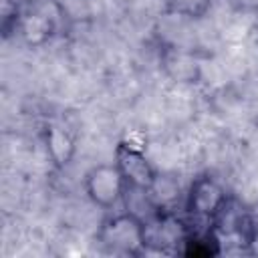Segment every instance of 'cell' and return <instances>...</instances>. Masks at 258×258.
<instances>
[{
  "label": "cell",
  "instance_id": "52a82bcc",
  "mask_svg": "<svg viewBox=\"0 0 258 258\" xmlns=\"http://www.w3.org/2000/svg\"><path fill=\"white\" fill-rule=\"evenodd\" d=\"M46 149L50 157L54 159V163L62 165V163H69L75 145H73L71 135L62 127H50L46 133Z\"/></svg>",
  "mask_w": 258,
  "mask_h": 258
},
{
  "label": "cell",
  "instance_id": "8fae6325",
  "mask_svg": "<svg viewBox=\"0 0 258 258\" xmlns=\"http://www.w3.org/2000/svg\"><path fill=\"white\" fill-rule=\"evenodd\" d=\"M44 2H48V0H20V4H22L24 8H28V6H38V4H44Z\"/></svg>",
  "mask_w": 258,
  "mask_h": 258
},
{
  "label": "cell",
  "instance_id": "9c48e42d",
  "mask_svg": "<svg viewBox=\"0 0 258 258\" xmlns=\"http://www.w3.org/2000/svg\"><path fill=\"white\" fill-rule=\"evenodd\" d=\"M24 6L20 4V0H2V8H0V16H2V34L4 38H8L10 34L18 32V24L22 18Z\"/></svg>",
  "mask_w": 258,
  "mask_h": 258
},
{
  "label": "cell",
  "instance_id": "7a4b0ae2",
  "mask_svg": "<svg viewBox=\"0 0 258 258\" xmlns=\"http://www.w3.org/2000/svg\"><path fill=\"white\" fill-rule=\"evenodd\" d=\"M230 194L226 185L212 173H200L191 179L185 200H183V210L189 218L191 224H202V226H212L214 220L222 214V210L230 202Z\"/></svg>",
  "mask_w": 258,
  "mask_h": 258
},
{
  "label": "cell",
  "instance_id": "277c9868",
  "mask_svg": "<svg viewBox=\"0 0 258 258\" xmlns=\"http://www.w3.org/2000/svg\"><path fill=\"white\" fill-rule=\"evenodd\" d=\"M64 16L62 6L56 0H48L38 6H28L22 12L18 32L28 46H42L50 42L60 30V20Z\"/></svg>",
  "mask_w": 258,
  "mask_h": 258
},
{
  "label": "cell",
  "instance_id": "3957f363",
  "mask_svg": "<svg viewBox=\"0 0 258 258\" xmlns=\"http://www.w3.org/2000/svg\"><path fill=\"white\" fill-rule=\"evenodd\" d=\"M83 189L89 202L101 210H115L127 191L119 167L113 163H97L83 177Z\"/></svg>",
  "mask_w": 258,
  "mask_h": 258
},
{
  "label": "cell",
  "instance_id": "ba28073f",
  "mask_svg": "<svg viewBox=\"0 0 258 258\" xmlns=\"http://www.w3.org/2000/svg\"><path fill=\"white\" fill-rule=\"evenodd\" d=\"M165 4L167 12L181 18H202L210 10L212 0H165Z\"/></svg>",
  "mask_w": 258,
  "mask_h": 258
},
{
  "label": "cell",
  "instance_id": "8992f818",
  "mask_svg": "<svg viewBox=\"0 0 258 258\" xmlns=\"http://www.w3.org/2000/svg\"><path fill=\"white\" fill-rule=\"evenodd\" d=\"M165 73L175 83H196L200 79V64L191 52L179 46H167L161 54Z\"/></svg>",
  "mask_w": 258,
  "mask_h": 258
},
{
  "label": "cell",
  "instance_id": "6da1fadb",
  "mask_svg": "<svg viewBox=\"0 0 258 258\" xmlns=\"http://www.w3.org/2000/svg\"><path fill=\"white\" fill-rule=\"evenodd\" d=\"M97 242L107 254L141 256L147 252L145 218L131 210L115 212L101 222L97 230Z\"/></svg>",
  "mask_w": 258,
  "mask_h": 258
},
{
  "label": "cell",
  "instance_id": "5b68a950",
  "mask_svg": "<svg viewBox=\"0 0 258 258\" xmlns=\"http://www.w3.org/2000/svg\"><path fill=\"white\" fill-rule=\"evenodd\" d=\"M115 165L119 167L127 189H137V191H147L153 187L159 171L151 163V159L145 155V151L131 141H119L115 147Z\"/></svg>",
  "mask_w": 258,
  "mask_h": 258
},
{
  "label": "cell",
  "instance_id": "30bf717a",
  "mask_svg": "<svg viewBox=\"0 0 258 258\" xmlns=\"http://www.w3.org/2000/svg\"><path fill=\"white\" fill-rule=\"evenodd\" d=\"M236 8L244 10V12H252V14H258V0H230Z\"/></svg>",
  "mask_w": 258,
  "mask_h": 258
}]
</instances>
